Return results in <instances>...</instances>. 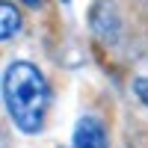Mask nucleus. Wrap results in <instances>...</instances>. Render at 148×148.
Segmentation results:
<instances>
[{"label":"nucleus","instance_id":"obj_3","mask_svg":"<svg viewBox=\"0 0 148 148\" xmlns=\"http://www.w3.org/2000/svg\"><path fill=\"white\" fill-rule=\"evenodd\" d=\"M95 33L101 36L104 42H116V36H119V21H116V12H113V3H101L95 9Z\"/></svg>","mask_w":148,"mask_h":148},{"label":"nucleus","instance_id":"obj_1","mask_svg":"<svg viewBox=\"0 0 148 148\" xmlns=\"http://www.w3.org/2000/svg\"><path fill=\"white\" fill-rule=\"evenodd\" d=\"M3 98L6 110L21 133H39L45 125L47 107H51V89L45 74L33 62H12L3 74Z\"/></svg>","mask_w":148,"mask_h":148},{"label":"nucleus","instance_id":"obj_7","mask_svg":"<svg viewBox=\"0 0 148 148\" xmlns=\"http://www.w3.org/2000/svg\"><path fill=\"white\" fill-rule=\"evenodd\" d=\"M62 3H68V0H62Z\"/></svg>","mask_w":148,"mask_h":148},{"label":"nucleus","instance_id":"obj_4","mask_svg":"<svg viewBox=\"0 0 148 148\" xmlns=\"http://www.w3.org/2000/svg\"><path fill=\"white\" fill-rule=\"evenodd\" d=\"M18 30H21V15L15 12V6L12 3H0V39L3 42H9L12 36H18Z\"/></svg>","mask_w":148,"mask_h":148},{"label":"nucleus","instance_id":"obj_6","mask_svg":"<svg viewBox=\"0 0 148 148\" xmlns=\"http://www.w3.org/2000/svg\"><path fill=\"white\" fill-rule=\"evenodd\" d=\"M21 3H24V6H30V9H39V6H42V0H21Z\"/></svg>","mask_w":148,"mask_h":148},{"label":"nucleus","instance_id":"obj_5","mask_svg":"<svg viewBox=\"0 0 148 148\" xmlns=\"http://www.w3.org/2000/svg\"><path fill=\"white\" fill-rule=\"evenodd\" d=\"M133 95L148 107V77H136V80H133Z\"/></svg>","mask_w":148,"mask_h":148},{"label":"nucleus","instance_id":"obj_2","mask_svg":"<svg viewBox=\"0 0 148 148\" xmlns=\"http://www.w3.org/2000/svg\"><path fill=\"white\" fill-rule=\"evenodd\" d=\"M71 148H110L101 121L92 119V116L80 119L77 127H74V145H71Z\"/></svg>","mask_w":148,"mask_h":148}]
</instances>
